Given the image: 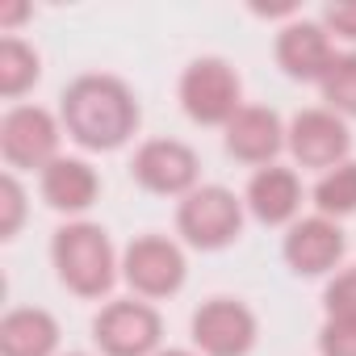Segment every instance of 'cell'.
Instances as JSON below:
<instances>
[{
    "label": "cell",
    "instance_id": "12",
    "mask_svg": "<svg viewBox=\"0 0 356 356\" xmlns=\"http://www.w3.org/2000/svg\"><path fill=\"white\" fill-rule=\"evenodd\" d=\"M273 55H277V67L298 80V84H323V76L331 72L335 63V38L323 30V22H310V17H293L277 30V42H273Z\"/></svg>",
    "mask_w": 356,
    "mask_h": 356
},
{
    "label": "cell",
    "instance_id": "9",
    "mask_svg": "<svg viewBox=\"0 0 356 356\" xmlns=\"http://www.w3.org/2000/svg\"><path fill=\"white\" fill-rule=\"evenodd\" d=\"M285 151L293 155V163L302 172H331L339 163L352 159V130L339 113L314 105V109H298L289 118L285 130Z\"/></svg>",
    "mask_w": 356,
    "mask_h": 356
},
{
    "label": "cell",
    "instance_id": "10",
    "mask_svg": "<svg viewBox=\"0 0 356 356\" xmlns=\"http://www.w3.org/2000/svg\"><path fill=\"white\" fill-rule=\"evenodd\" d=\"M197 356H252L260 339V318L239 298H210L189 318Z\"/></svg>",
    "mask_w": 356,
    "mask_h": 356
},
{
    "label": "cell",
    "instance_id": "17",
    "mask_svg": "<svg viewBox=\"0 0 356 356\" xmlns=\"http://www.w3.org/2000/svg\"><path fill=\"white\" fill-rule=\"evenodd\" d=\"M38 80H42V55L26 38L5 34L0 38V97L22 101Z\"/></svg>",
    "mask_w": 356,
    "mask_h": 356
},
{
    "label": "cell",
    "instance_id": "23",
    "mask_svg": "<svg viewBox=\"0 0 356 356\" xmlns=\"http://www.w3.org/2000/svg\"><path fill=\"white\" fill-rule=\"evenodd\" d=\"M323 30L339 42H348L356 51V0H331V5H323Z\"/></svg>",
    "mask_w": 356,
    "mask_h": 356
},
{
    "label": "cell",
    "instance_id": "18",
    "mask_svg": "<svg viewBox=\"0 0 356 356\" xmlns=\"http://www.w3.org/2000/svg\"><path fill=\"white\" fill-rule=\"evenodd\" d=\"M310 202H314V214L323 218H335V222L352 218L356 214V159L323 172L310 189Z\"/></svg>",
    "mask_w": 356,
    "mask_h": 356
},
{
    "label": "cell",
    "instance_id": "5",
    "mask_svg": "<svg viewBox=\"0 0 356 356\" xmlns=\"http://www.w3.org/2000/svg\"><path fill=\"white\" fill-rule=\"evenodd\" d=\"M122 281L130 285V298L143 302L176 298L189 281L185 248L168 235H134L122 248Z\"/></svg>",
    "mask_w": 356,
    "mask_h": 356
},
{
    "label": "cell",
    "instance_id": "19",
    "mask_svg": "<svg viewBox=\"0 0 356 356\" xmlns=\"http://www.w3.org/2000/svg\"><path fill=\"white\" fill-rule=\"evenodd\" d=\"M318 92H323V109L339 113L343 122L356 118V51H339L335 55V63L323 76Z\"/></svg>",
    "mask_w": 356,
    "mask_h": 356
},
{
    "label": "cell",
    "instance_id": "24",
    "mask_svg": "<svg viewBox=\"0 0 356 356\" xmlns=\"http://www.w3.org/2000/svg\"><path fill=\"white\" fill-rule=\"evenodd\" d=\"M30 17V5H5V9H0V26H17V22H26Z\"/></svg>",
    "mask_w": 356,
    "mask_h": 356
},
{
    "label": "cell",
    "instance_id": "13",
    "mask_svg": "<svg viewBox=\"0 0 356 356\" xmlns=\"http://www.w3.org/2000/svg\"><path fill=\"white\" fill-rule=\"evenodd\" d=\"M285 130H289V122H281L277 109H268V105H243L231 118V126L222 130V147H227L231 159H239L248 168H268L285 151Z\"/></svg>",
    "mask_w": 356,
    "mask_h": 356
},
{
    "label": "cell",
    "instance_id": "16",
    "mask_svg": "<svg viewBox=\"0 0 356 356\" xmlns=\"http://www.w3.org/2000/svg\"><path fill=\"white\" fill-rule=\"evenodd\" d=\"M59 318L42 306H13L0 318V356H59Z\"/></svg>",
    "mask_w": 356,
    "mask_h": 356
},
{
    "label": "cell",
    "instance_id": "3",
    "mask_svg": "<svg viewBox=\"0 0 356 356\" xmlns=\"http://www.w3.org/2000/svg\"><path fill=\"white\" fill-rule=\"evenodd\" d=\"M176 101H181V109L193 126H222L227 130L231 118L243 109V80H239L231 59L202 55L181 72Z\"/></svg>",
    "mask_w": 356,
    "mask_h": 356
},
{
    "label": "cell",
    "instance_id": "1",
    "mask_svg": "<svg viewBox=\"0 0 356 356\" xmlns=\"http://www.w3.org/2000/svg\"><path fill=\"white\" fill-rule=\"evenodd\" d=\"M59 122H63V134L76 147H84L92 155H109V151H122L138 134L143 105H138L134 88L122 76L84 72L63 88Z\"/></svg>",
    "mask_w": 356,
    "mask_h": 356
},
{
    "label": "cell",
    "instance_id": "15",
    "mask_svg": "<svg viewBox=\"0 0 356 356\" xmlns=\"http://www.w3.org/2000/svg\"><path fill=\"white\" fill-rule=\"evenodd\" d=\"M38 193H42L47 210H55V214H63L67 222H76V218H84V214L97 206V197H101V176H97V168H92L88 159H80V155H59V159L38 176Z\"/></svg>",
    "mask_w": 356,
    "mask_h": 356
},
{
    "label": "cell",
    "instance_id": "22",
    "mask_svg": "<svg viewBox=\"0 0 356 356\" xmlns=\"http://www.w3.org/2000/svg\"><path fill=\"white\" fill-rule=\"evenodd\" d=\"M318 356H356V323L352 318H323Z\"/></svg>",
    "mask_w": 356,
    "mask_h": 356
},
{
    "label": "cell",
    "instance_id": "7",
    "mask_svg": "<svg viewBox=\"0 0 356 356\" xmlns=\"http://www.w3.org/2000/svg\"><path fill=\"white\" fill-rule=\"evenodd\" d=\"M92 343L101 356H155L163 352V318L143 298H113L92 318Z\"/></svg>",
    "mask_w": 356,
    "mask_h": 356
},
{
    "label": "cell",
    "instance_id": "6",
    "mask_svg": "<svg viewBox=\"0 0 356 356\" xmlns=\"http://www.w3.org/2000/svg\"><path fill=\"white\" fill-rule=\"evenodd\" d=\"M59 143H63V122L42 105H13L0 118V155H5L9 172L42 176L59 159Z\"/></svg>",
    "mask_w": 356,
    "mask_h": 356
},
{
    "label": "cell",
    "instance_id": "25",
    "mask_svg": "<svg viewBox=\"0 0 356 356\" xmlns=\"http://www.w3.org/2000/svg\"><path fill=\"white\" fill-rule=\"evenodd\" d=\"M155 356H197L193 348H163V352H155Z\"/></svg>",
    "mask_w": 356,
    "mask_h": 356
},
{
    "label": "cell",
    "instance_id": "2",
    "mask_svg": "<svg viewBox=\"0 0 356 356\" xmlns=\"http://www.w3.org/2000/svg\"><path fill=\"white\" fill-rule=\"evenodd\" d=\"M51 264L59 285L84 302L109 298V289L122 281V252L113 248L109 231L88 218L63 222L51 235Z\"/></svg>",
    "mask_w": 356,
    "mask_h": 356
},
{
    "label": "cell",
    "instance_id": "26",
    "mask_svg": "<svg viewBox=\"0 0 356 356\" xmlns=\"http://www.w3.org/2000/svg\"><path fill=\"white\" fill-rule=\"evenodd\" d=\"M67 356H88V352H67Z\"/></svg>",
    "mask_w": 356,
    "mask_h": 356
},
{
    "label": "cell",
    "instance_id": "11",
    "mask_svg": "<svg viewBox=\"0 0 356 356\" xmlns=\"http://www.w3.org/2000/svg\"><path fill=\"white\" fill-rule=\"evenodd\" d=\"M281 256H285L293 277H331L348 256V235L335 218L310 214V218H298L285 231Z\"/></svg>",
    "mask_w": 356,
    "mask_h": 356
},
{
    "label": "cell",
    "instance_id": "4",
    "mask_svg": "<svg viewBox=\"0 0 356 356\" xmlns=\"http://www.w3.org/2000/svg\"><path fill=\"white\" fill-rule=\"evenodd\" d=\"M243 222H248V206L227 185H197L189 197L176 202V235L193 252H222L239 243Z\"/></svg>",
    "mask_w": 356,
    "mask_h": 356
},
{
    "label": "cell",
    "instance_id": "20",
    "mask_svg": "<svg viewBox=\"0 0 356 356\" xmlns=\"http://www.w3.org/2000/svg\"><path fill=\"white\" fill-rule=\"evenodd\" d=\"M26 222V189L17 181V172L0 176V239H17Z\"/></svg>",
    "mask_w": 356,
    "mask_h": 356
},
{
    "label": "cell",
    "instance_id": "8",
    "mask_svg": "<svg viewBox=\"0 0 356 356\" xmlns=\"http://www.w3.org/2000/svg\"><path fill=\"white\" fill-rule=\"evenodd\" d=\"M130 181L151 197H189L202 185V159L181 138H147L130 159Z\"/></svg>",
    "mask_w": 356,
    "mask_h": 356
},
{
    "label": "cell",
    "instance_id": "21",
    "mask_svg": "<svg viewBox=\"0 0 356 356\" xmlns=\"http://www.w3.org/2000/svg\"><path fill=\"white\" fill-rule=\"evenodd\" d=\"M323 310H327V318H352L356 323V268H343L327 281Z\"/></svg>",
    "mask_w": 356,
    "mask_h": 356
},
{
    "label": "cell",
    "instance_id": "14",
    "mask_svg": "<svg viewBox=\"0 0 356 356\" xmlns=\"http://www.w3.org/2000/svg\"><path fill=\"white\" fill-rule=\"evenodd\" d=\"M243 206H248V218H256L260 227H285L289 231L302 214V176L285 163L256 168L248 189H243Z\"/></svg>",
    "mask_w": 356,
    "mask_h": 356
}]
</instances>
